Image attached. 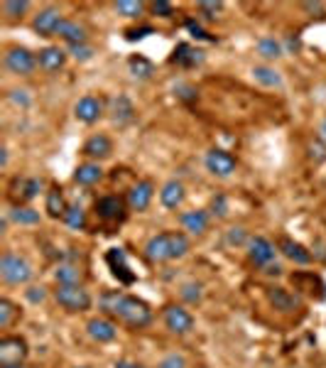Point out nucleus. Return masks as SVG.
I'll use <instances>...</instances> for the list:
<instances>
[{
	"mask_svg": "<svg viewBox=\"0 0 326 368\" xmlns=\"http://www.w3.org/2000/svg\"><path fill=\"white\" fill-rule=\"evenodd\" d=\"M108 113H110V123H113L115 128H125L135 121V106H132L128 96H115L113 101H110Z\"/></svg>",
	"mask_w": 326,
	"mask_h": 368,
	"instance_id": "16",
	"label": "nucleus"
},
{
	"mask_svg": "<svg viewBox=\"0 0 326 368\" xmlns=\"http://www.w3.org/2000/svg\"><path fill=\"white\" fill-rule=\"evenodd\" d=\"M62 22H64L62 10L54 8V5H49V8H44L35 15V20H32V30H35L40 37H54L59 32V27H62Z\"/></svg>",
	"mask_w": 326,
	"mask_h": 368,
	"instance_id": "13",
	"label": "nucleus"
},
{
	"mask_svg": "<svg viewBox=\"0 0 326 368\" xmlns=\"http://www.w3.org/2000/svg\"><path fill=\"white\" fill-rule=\"evenodd\" d=\"M81 153H84L91 163H101V160L110 158V153H113V143H110L108 136L98 133V136L88 138V140L84 143V148H81Z\"/></svg>",
	"mask_w": 326,
	"mask_h": 368,
	"instance_id": "17",
	"label": "nucleus"
},
{
	"mask_svg": "<svg viewBox=\"0 0 326 368\" xmlns=\"http://www.w3.org/2000/svg\"><path fill=\"white\" fill-rule=\"evenodd\" d=\"M74 116L81 123L91 126V123H96L103 116V101H101V98H96V96L79 98V101H76V106H74Z\"/></svg>",
	"mask_w": 326,
	"mask_h": 368,
	"instance_id": "18",
	"label": "nucleus"
},
{
	"mask_svg": "<svg viewBox=\"0 0 326 368\" xmlns=\"http://www.w3.org/2000/svg\"><path fill=\"white\" fill-rule=\"evenodd\" d=\"M64 224L71 228V231H81L86 226V211L81 204H69L64 214Z\"/></svg>",
	"mask_w": 326,
	"mask_h": 368,
	"instance_id": "34",
	"label": "nucleus"
},
{
	"mask_svg": "<svg viewBox=\"0 0 326 368\" xmlns=\"http://www.w3.org/2000/svg\"><path fill=\"white\" fill-rule=\"evenodd\" d=\"M221 10H224V3H206V0L199 3V13H201L206 20H216Z\"/></svg>",
	"mask_w": 326,
	"mask_h": 368,
	"instance_id": "45",
	"label": "nucleus"
},
{
	"mask_svg": "<svg viewBox=\"0 0 326 368\" xmlns=\"http://www.w3.org/2000/svg\"><path fill=\"white\" fill-rule=\"evenodd\" d=\"M258 54L268 61H275L283 57V44L275 40V37H261V40H258Z\"/></svg>",
	"mask_w": 326,
	"mask_h": 368,
	"instance_id": "33",
	"label": "nucleus"
},
{
	"mask_svg": "<svg viewBox=\"0 0 326 368\" xmlns=\"http://www.w3.org/2000/svg\"><path fill=\"white\" fill-rule=\"evenodd\" d=\"M184 197H186V189L179 180L164 182L162 189H159V202H162L164 209H169V211L179 209V206L184 204Z\"/></svg>",
	"mask_w": 326,
	"mask_h": 368,
	"instance_id": "20",
	"label": "nucleus"
},
{
	"mask_svg": "<svg viewBox=\"0 0 326 368\" xmlns=\"http://www.w3.org/2000/svg\"><path fill=\"white\" fill-rule=\"evenodd\" d=\"M248 250V260H251L256 267H268L275 263V255L280 253L278 245H275L270 238L265 236H251V241L246 245Z\"/></svg>",
	"mask_w": 326,
	"mask_h": 368,
	"instance_id": "9",
	"label": "nucleus"
},
{
	"mask_svg": "<svg viewBox=\"0 0 326 368\" xmlns=\"http://www.w3.org/2000/svg\"><path fill=\"white\" fill-rule=\"evenodd\" d=\"M69 54H71V57H74L76 61H88V59H93V54H96V52H93V47H91V44H71V47H69Z\"/></svg>",
	"mask_w": 326,
	"mask_h": 368,
	"instance_id": "40",
	"label": "nucleus"
},
{
	"mask_svg": "<svg viewBox=\"0 0 326 368\" xmlns=\"http://www.w3.org/2000/svg\"><path fill=\"white\" fill-rule=\"evenodd\" d=\"M174 93L182 98V101H196V88L189 86V83H177Z\"/></svg>",
	"mask_w": 326,
	"mask_h": 368,
	"instance_id": "47",
	"label": "nucleus"
},
{
	"mask_svg": "<svg viewBox=\"0 0 326 368\" xmlns=\"http://www.w3.org/2000/svg\"><path fill=\"white\" fill-rule=\"evenodd\" d=\"M113 8H115V13H118L120 18L137 20V18H142L145 8H150V5L142 3V0H118V3H115Z\"/></svg>",
	"mask_w": 326,
	"mask_h": 368,
	"instance_id": "30",
	"label": "nucleus"
},
{
	"mask_svg": "<svg viewBox=\"0 0 326 368\" xmlns=\"http://www.w3.org/2000/svg\"><path fill=\"white\" fill-rule=\"evenodd\" d=\"M128 69L135 79H150V76L154 74V64L150 59L140 57V54H132V57L128 59Z\"/></svg>",
	"mask_w": 326,
	"mask_h": 368,
	"instance_id": "32",
	"label": "nucleus"
},
{
	"mask_svg": "<svg viewBox=\"0 0 326 368\" xmlns=\"http://www.w3.org/2000/svg\"><path fill=\"white\" fill-rule=\"evenodd\" d=\"M179 297L184 300L186 305H199L204 297V287L201 282H184V285L179 287Z\"/></svg>",
	"mask_w": 326,
	"mask_h": 368,
	"instance_id": "35",
	"label": "nucleus"
},
{
	"mask_svg": "<svg viewBox=\"0 0 326 368\" xmlns=\"http://www.w3.org/2000/svg\"><path fill=\"white\" fill-rule=\"evenodd\" d=\"M57 35L62 37L69 47H71V44H84L86 42V27L81 25L79 20H64Z\"/></svg>",
	"mask_w": 326,
	"mask_h": 368,
	"instance_id": "28",
	"label": "nucleus"
},
{
	"mask_svg": "<svg viewBox=\"0 0 326 368\" xmlns=\"http://www.w3.org/2000/svg\"><path fill=\"white\" fill-rule=\"evenodd\" d=\"M25 297H27V302L40 305V302L47 300V287H44V285H30L25 290Z\"/></svg>",
	"mask_w": 326,
	"mask_h": 368,
	"instance_id": "44",
	"label": "nucleus"
},
{
	"mask_svg": "<svg viewBox=\"0 0 326 368\" xmlns=\"http://www.w3.org/2000/svg\"><path fill=\"white\" fill-rule=\"evenodd\" d=\"M106 265H108L110 275H113L118 282H123V285H132V282L137 280V275L130 270L128 255H125L123 248H108V253H106Z\"/></svg>",
	"mask_w": 326,
	"mask_h": 368,
	"instance_id": "10",
	"label": "nucleus"
},
{
	"mask_svg": "<svg viewBox=\"0 0 326 368\" xmlns=\"http://www.w3.org/2000/svg\"><path fill=\"white\" fill-rule=\"evenodd\" d=\"M184 27L191 32V37H196V40H204V42H216V37H211V35H209V32L204 30V27L199 25L196 20H191V18H189V20L184 22Z\"/></svg>",
	"mask_w": 326,
	"mask_h": 368,
	"instance_id": "41",
	"label": "nucleus"
},
{
	"mask_svg": "<svg viewBox=\"0 0 326 368\" xmlns=\"http://www.w3.org/2000/svg\"><path fill=\"white\" fill-rule=\"evenodd\" d=\"M98 307L106 317L128 329H147L154 322V312L145 300L120 292V290H106L98 297Z\"/></svg>",
	"mask_w": 326,
	"mask_h": 368,
	"instance_id": "1",
	"label": "nucleus"
},
{
	"mask_svg": "<svg viewBox=\"0 0 326 368\" xmlns=\"http://www.w3.org/2000/svg\"><path fill=\"white\" fill-rule=\"evenodd\" d=\"M54 302L66 312H86L91 310L93 297L84 285H57Z\"/></svg>",
	"mask_w": 326,
	"mask_h": 368,
	"instance_id": "5",
	"label": "nucleus"
},
{
	"mask_svg": "<svg viewBox=\"0 0 326 368\" xmlns=\"http://www.w3.org/2000/svg\"><path fill=\"white\" fill-rule=\"evenodd\" d=\"M309 158L314 160V163H326V140L322 138H314L312 143H309Z\"/></svg>",
	"mask_w": 326,
	"mask_h": 368,
	"instance_id": "39",
	"label": "nucleus"
},
{
	"mask_svg": "<svg viewBox=\"0 0 326 368\" xmlns=\"http://www.w3.org/2000/svg\"><path fill=\"white\" fill-rule=\"evenodd\" d=\"M57 285H84V270L76 263H59L54 267Z\"/></svg>",
	"mask_w": 326,
	"mask_h": 368,
	"instance_id": "24",
	"label": "nucleus"
},
{
	"mask_svg": "<svg viewBox=\"0 0 326 368\" xmlns=\"http://www.w3.org/2000/svg\"><path fill=\"white\" fill-rule=\"evenodd\" d=\"M204 61V52L196 47H191V44L182 42L177 44L174 54H172V64L177 66H184V69H194V66H199Z\"/></svg>",
	"mask_w": 326,
	"mask_h": 368,
	"instance_id": "23",
	"label": "nucleus"
},
{
	"mask_svg": "<svg viewBox=\"0 0 326 368\" xmlns=\"http://www.w3.org/2000/svg\"><path fill=\"white\" fill-rule=\"evenodd\" d=\"M253 76H256V81L261 83V86H265V88L283 86V76H280V71L275 69V66H270V64L253 66Z\"/></svg>",
	"mask_w": 326,
	"mask_h": 368,
	"instance_id": "29",
	"label": "nucleus"
},
{
	"mask_svg": "<svg viewBox=\"0 0 326 368\" xmlns=\"http://www.w3.org/2000/svg\"><path fill=\"white\" fill-rule=\"evenodd\" d=\"M154 199V184L150 180H140L135 182L132 187L128 189V194H125V202H128V209L130 211H137V214H142V211L150 209Z\"/></svg>",
	"mask_w": 326,
	"mask_h": 368,
	"instance_id": "11",
	"label": "nucleus"
},
{
	"mask_svg": "<svg viewBox=\"0 0 326 368\" xmlns=\"http://www.w3.org/2000/svg\"><path fill=\"white\" fill-rule=\"evenodd\" d=\"M30 3L27 0H5L3 3V13L8 15L10 20H22V15L27 13Z\"/></svg>",
	"mask_w": 326,
	"mask_h": 368,
	"instance_id": "38",
	"label": "nucleus"
},
{
	"mask_svg": "<svg viewBox=\"0 0 326 368\" xmlns=\"http://www.w3.org/2000/svg\"><path fill=\"white\" fill-rule=\"evenodd\" d=\"M22 317L20 307L8 297H0V329H10Z\"/></svg>",
	"mask_w": 326,
	"mask_h": 368,
	"instance_id": "31",
	"label": "nucleus"
},
{
	"mask_svg": "<svg viewBox=\"0 0 326 368\" xmlns=\"http://www.w3.org/2000/svg\"><path fill=\"white\" fill-rule=\"evenodd\" d=\"M27 356H30V347H27L25 337L8 334V337L0 339V366L25 364Z\"/></svg>",
	"mask_w": 326,
	"mask_h": 368,
	"instance_id": "8",
	"label": "nucleus"
},
{
	"mask_svg": "<svg viewBox=\"0 0 326 368\" xmlns=\"http://www.w3.org/2000/svg\"><path fill=\"white\" fill-rule=\"evenodd\" d=\"M191 241L186 233L182 231H162L154 233V236L147 238L145 243V258L150 263H169V260H179L189 253Z\"/></svg>",
	"mask_w": 326,
	"mask_h": 368,
	"instance_id": "2",
	"label": "nucleus"
},
{
	"mask_svg": "<svg viewBox=\"0 0 326 368\" xmlns=\"http://www.w3.org/2000/svg\"><path fill=\"white\" fill-rule=\"evenodd\" d=\"M113 368H145V366L137 364V361H130V359H118L113 364Z\"/></svg>",
	"mask_w": 326,
	"mask_h": 368,
	"instance_id": "51",
	"label": "nucleus"
},
{
	"mask_svg": "<svg viewBox=\"0 0 326 368\" xmlns=\"http://www.w3.org/2000/svg\"><path fill=\"white\" fill-rule=\"evenodd\" d=\"M322 140H326V118L322 121Z\"/></svg>",
	"mask_w": 326,
	"mask_h": 368,
	"instance_id": "54",
	"label": "nucleus"
},
{
	"mask_svg": "<svg viewBox=\"0 0 326 368\" xmlns=\"http://www.w3.org/2000/svg\"><path fill=\"white\" fill-rule=\"evenodd\" d=\"M86 334L96 344H110L118 337V322H113L110 317H93L86 324Z\"/></svg>",
	"mask_w": 326,
	"mask_h": 368,
	"instance_id": "14",
	"label": "nucleus"
},
{
	"mask_svg": "<svg viewBox=\"0 0 326 368\" xmlns=\"http://www.w3.org/2000/svg\"><path fill=\"white\" fill-rule=\"evenodd\" d=\"M8 216L15 226H37L42 221L40 211L32 209V206H22V204H15L13 209L8 211Z\"/></svg>",
	"mask_w": 326,
	"mask_h": 368,
	"instance_id": "27",
	"label": "nucleus"
},
{
	"mask_svg": "<svg viewBox=\"0 0 326 368\" xmlns=\"http://www.w3.org/2000/svg\"><path fill=\"white\" fill-rule=\"evenodd\" d=\"M179 224L186 231V236H204L209 231V224H211V214L206 209H191L184 211L179 216Z\"/></svg>",
	"mask_w": 326,
	"mask_h": 368,
	"instance_id": "15",
	"label": "nucleus"
},
{
	"mask_svg": "<svg viewBox=\"0 0 326 368\" xmlns=\"http://www.w3.org/2000/svg\"><path fill=\"white\" fill-rule=\"evenodd\" d=\"M157 368H186V359L182 354H167L157 364Z\"/></svg>",
	"mask_w": 326,
	"mask_h": 368,
	"instance_id": "46",
	"label": "nucleus"
},
{
	"mask_svg": "<svg viewBox=\"0 0 326 368\" xmlns=\"http://www.w3.org/2000/svg\"><path fill=\"white\" fill-rule=\"evenodd\" d=\"M37 61H40L42 71L57 74V71H62L66 64V52L59 47H44V49H40V54H37Z\"/></svg>",
	"mask_w": 326,
	"mask_h": 368,
	"instance_id": "22",
	"label": "nucleus"
},
{
	"mask_svg": "<svg viewBox=\"0 0 326 368\" xmlns=\"http://www.w3.org/2000/svg\"><path fill=\"white\" fill-rule=\"evenodd\" d=\"M302 8H305L307 13H317V15L324 13V3H302Z\"/></svg>",
	"mask_w": 326,
	"mask_h": 368,
	"instance_id": "52",
	"label": "nucleus"
},
{
	"mask_svg": "<svg viewBox=\"0 0 326 368\" xmlns=\"http://www.w3.org/2000/svg\"><path fill=\"white\" fill-rule=\"evenodd\" d=\"M150 13L157 15V18H172L174 5L167 3V0H154V3H150Z\"/></svg>",
	"mask_w": 326,
	"mask_h": 368,
	"instance_id": "42",
	"label": "nucleus"
},
{
	"mask_svg": "<svg viewBox=\"0 0 326 368\" xmlns=\"http://www.w3.org/2000/svg\"><path fill=\"white\" fill-rule=\"evenodd\" d=\"M66 209H69V204H66L64 199V192L59 187H52L47 192V199H44V211H47L52 219H64Z\"/></svg>",
	"mask_w": 326,
	"mask_h": 368,
	"instance_id": "26",
	"label": "nucleus"
},
{
	"mask_svg": "<svg viewBox=\"0 0 326 368\" xmlns=\"http://www.w3.org/2000/svg\"><path fill=\"white\" fill-rule=\"evenodd\" d=\"M0 277L5 285H27L35 277V267L30 260L13 250H5L0 258Z\"/></svg>",
	"mask_w": 326,
	"mask_h": 368,
	"instance_id": "4",
	"label": "nucleus"
},
{
	"mask_svg": "<svg viewBox=\"0 0 326 368\" xmlns=\"http://www.w3.org/2000/svg\"><path fill=\"white\" fill-rule=\"evenodd\" d=\"M3 61H5V69L15 76H32L37 66H40L37 54H32L27 47H10L8 52H5Z\"/></svg>",
	"mask_w": 326,
	"mask_h": 368,
	"instance_id": "7",
	"label": "nucleus"
},
{
	"mask_svg": "<svg viewBox=\"0 0 326 368\" xmlns=\"http://www.w3.org/2000/svg\"><path fill=\"white\" fill-rule=\"evenodd\" d=\"M248 241H251V236H248V231L243 226H231L228 231H226V245H231V248L248 245Z\"/></svg>",
	"mask_w": 326,
	"mask_h": 368,
	"instance_id": "37",
	"label": "nucleus"
},
{
	"mask_svg": "<svg viewBox=\"0 0 326 368\" xmlns=\"http://www.w3.org/2000/svg\"><path fill=\"white\" fill-rule=\"evenodd\" d=\"M147 35H154L152 27H135V30H128V32H125V40L135 42V40H142V37H147Z\"/></svg>",
	"mask_w": 326,
	"mask_h": 368,
	"instance_id": "49",
	"label": "nucleus"
},
{
	"mask_svg": "<svg viewBox=\"0 0 326 368\" xmlns=\"http://www.w3.org/2000/svg\"><path fill=\"white\" fill-rule=\"evenodd\" d=\"M162 320H164V327H167L172 334H177V337H184V334L194 332V324H196L194 315H191L184 305H174V302L164 305Z\"/></svg>",
	"mask_w": 326,
	"mask_h": 368,
	"instance_id": "6",
	"label": "nucleus"
},
{
	"mask_svg": "<svg viewBox=\"0 0 326 368\" xmlns=\"http://www.w3.org/2000/svg\"><path fill=\"white\" fill-rule=\"evenodd\" d=\"M283 270H285V267L280 263H273V265L263 267V272H265V275H270V277H280V275H283Z\"/></svg>",
	"mask_w": 326,
	"mask_h": 368,
	"instance_id": "50",
	"label": "nucleus"
},
{
	"mask_svg": "<svg viewBox=\"0 0 326 368\" xmlns=\"http://www.w3.org/2000/svg\"><path fill=\"white\" fill-rule=\"evenodd\" d=\"M0 165L8 167V148H5V145L0 148Z\"/></svg>",
	"mask_w": 326,
	"mask_h": 368,
	"instance_id": "53",
	"label": "nucleus"
},
{
	"mask_svg": "<svg viewBox=\"0 0 326 368\" xmlns=\"http://www.w3.org/2000/svg\"><path fill=\"white\" fill-rule=\"evenodd\" d=\"M103 180V170L98 163H84L74 170V182L81 184V187H93Z\"/></svg>",
	"mask_w": 326,
	"mask_h": 368,
	"instance_id": "25",
	"label": "nucleus"
},
{
	"mask_svg": "<svg viewBox=\"0 0 326 368\" xmlns=\"http://www.w3.org/2000/svg\"><path fill=\"white\" fill-rule=\"evenodd\" d=\"M211 216H219V219H226L228 216V199L224 194H216L211 199Z\"/></svg>",
	"mask_w": 326,
	"mask_h": 368,
	"instance_id": "43",
	"label": "nucleus"
},
{
	"mask_svg": "<svg viewBox=\"0 0 326 368\" xmlns=\"http://www.w3.org/2000/svg\"><path fill=\"white\" fill-rule=\"evenodd\" d=\"M204 165H206V170L214 177H221V180H226V177H231L236 172V158L221 148L209 150L206 158H204Z\"/></svg>",
	"mask_w": 326,
	"mask_h": 368,
	"instance_id": "12",
	"label": "nucleus"
},
{
	"mask_svg": "<svg viewBox=\"0 0 326 368\" xmlns=\"http://www.w3.org/2000/svg\"><path fill=\"white\" fill-rule=\"evenodd\" d=\"M42 184L44 182L40 180V177H27V180H22L20 182V189H22L20 199H22V202H32V199L42 192Z\"/></svg>",
	"mask_w": 326,
	"mask_h": 368,
	"instance_id": "36",
	"label": "nucleus"
},
{
	"mask_svg": "<svg viewBox=\"0 0 326 368\" xmlns=\"http://www.w3.org/2000/svg\"><path fill=\"white\" fill-rule=\"evenodd\" d=\"M128 202L118 194H106V197H98L96 204H93V214L101 221L103 228L108 233H113L115 228L123 226V221L128 219Z\"/></svg>",
	"mask_w": 326,
	"mask_h": 368,
	"instance_id": "3",
	"label": "nucleus"
},
{
	"mask_svg": "<svg viewBox=\"0 0 326 368\" xmlns=\"http://www.w3.org/2000/svg\"><path fill=\"white\" fill-rule=\"evenodd\" d=\"M278 250L285 255L287 260H292V263H297V265H309V263H312V253H309V250L302 243L292 241L290 236L280 238V241H278Z\"/></svg>",
	"mask_w": 326,
	"mask_h": 368,
	"instance_id": "21",
	"label": "nucleus"
},
{
	"mask_svg": "<svg viewBox=\"0 0 326 368\" xmlns=\"http://www.w3.org/2000/svg\"><path fill=\"white\" fill-rule=\"evenodd\" d=\"M268 300H270V305L280 312H295L302 307L300 295L290 292V290H285V287H268Z\"/></svg>",
	"mask_w": 326,
	"mask_h": 368,
	"instance_id": "19",
	"label": "nucleus"
},
{
	"mask_svg": "<svg viewBox=\"0 0 326 368\" xmlns=\"http://www.w3.org/2000/svg\"><path fill=\"white\" fill-rule=\"evenodd\" d=\"M0 368H25V364H13V366H0Z\"/></svg>",
	"mask_w": 326,
	"mask_h": 368,
	"instance_id": "55",
	"label": "nucleus"
},
{
	"mask_svg": "<svg viewBox=\"0 0 326 368\" xmlns=\"http://www.w3.org/2000/svg\"><path fill=\"white\" fill-rule=\"evenodd\" d=\"M27 93H30L27 88H13V91L8 93V98L15 106H22V108H25V106H30V96H27Z\"/></svg>",
	"mask_w": 326,
	"mask_h": 368,
	"instance_id": "48",
	"label": "nucleus"
}]
</instances>
